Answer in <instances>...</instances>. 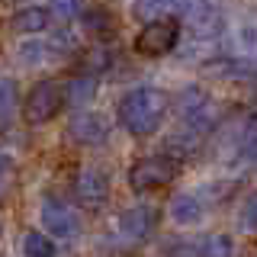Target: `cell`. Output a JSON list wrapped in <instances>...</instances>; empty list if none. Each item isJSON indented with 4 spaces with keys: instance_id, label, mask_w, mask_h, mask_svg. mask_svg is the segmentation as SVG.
Returning a JSON list of instances; mask_svg holds the SVG:
<instances>
[{
    "instance_id": "obj_19",
    "label": "cell",
    "mask_w": 257,
    "mask_h": 257,
    "mask_svg": "<svg viewBox=\"0 0 257 257\" xmlns=\"http://www.w3.org/2000/svg\"><path fill=\"white\" fill-rule=\"evenodd\" d=\"M183 251H190V254H212V257H228V254H235V244H231L225 235H209V238H199V244H193V247H183Z\"/></svg>"
},
{
    "instance_id": "obj_18",
    "label": "cell",
    "mask_w": 257,
    "mask_h": 257,
    "mask_svg": "<svg viewBox=\"0 0 257 257\" xmlns=\"http://www.w3.org/2000/svg\"><path fill=\"white\" fill-rule=\"evenodd\" d=\"M20 251L26 254V257H52V254H58V244H55L52 235H42V231H26V235H23Z\"/></svg>"
},
{
    "instance_id": "obj_11",
    "label": "cell",
    "mask_w": 257,
    "mask_h": 257,
    "mask_svg": "<svg viewBox=\"0 0 257 257\" xmlns=\"http://www.w3.org/2000/svg\"><path fill=\"white\" fill-rule=\"evenodd\" d=\"M48 26H52V13H48V7H39V4H26L10 16V29L16 36H39Z\"/></svg>"
},
{
    "instance_id": "obj_6",
    "label": "cell",
    "mask_w": 257,
    "mask_h": 257,
    "mask_svg": "<svg viewBox=\"0 0 257 257\" xmlns=\"http://www.w3.org/2000/svg\"><path fill=\"white\" fill-rule=\"evenodd\" d=\"M68 139L74 145H84V148H100L109 139V119L93 109H80L68 125Z\"/></svg>"
},
{
    "instance_id": "obj_4",
    "label": "cell",
    "mask_w": 257,
    "mask_h": 257,
    "mask_svg": "<svg viewBox=\"0 0 257 257\" xmlns=\"http://www.w3.org/2000/svg\"><path fill=\"white\" fill-rule=\"evenodd\" d=\"M177 161L167 158V155H148V158H139L132 167H128V187L135 193H148V190H158V187H167V183L177 180Z\"/></svg>"
},
{
    "instance_id": "obj_22",
    "label": "cell",
    "mask_w": 257,
    "mask_h": 257,
    "mask_svg": "<svg viewBox=\"0 0 257 257\" xmlns=\"http://www.w3.org/2000/svg\"><path fill=\"white\" fill-rule=\"evenodd\" d=\"M13 180H16V167H13V158L7 155V151H0V196H4V193H10Z\"/></svg>"
},
{
    "instance_id": "obj_15",
    "label": "cell",
    "mask_w": 257,
    "mask_h": 257,
    "mask_svg": "<svg viewBox=\"0 0 257 257\" xmlns=\"http://www.w3.org/2000/svg\"><path fill=\"white\" fill-rule=\"evenodd\" d=\"M23 39H26V42L16 48V55H20L23 64H42V61L52 58V55H58L48 39H39V36H23Z\"/></svg>"
},
{
    "instance_id": "obj_7",
    "label": "cell",
    "mask_w": 257,
    "mask_h": 257,
    "mask_svg": "<svg viewBox=\"0 0 257 257\" xmlns=\"http://www.w3.org/2000/svg\"><path fill=\"white\" fill-rule=\"evenodd\" d=\"M74 199L84 209H100L109 199V174L100 167H84L74 177Z\"/></svg>"
},
{
    "instance_id": "obj_21",
    "label": "cell",
    "mask_w": 257,
    "mask_h": 257,
    "mask_svg": "<svg viewBox=\"0 0 257 257\" xmlns=\"http://www.w3.org/2000/svg\"><path fill=\"white\" fill-rule=\"evenodd\" d=\"M48 13H52V20H74V16L80 13V0H52V7H48Z\"/></svg>"
},
{
    "instance_id": "obj_20",
    "label": "cell",
    "mask_w": 257,
    "mask_h": 257,
    "mask_svg": "<svg viewBox=\"0 0 257 257\" xmlns=\"http://www.w3.org/2000/svg\"><path fill=\"white\" fill-rule=\"evenodd\" d=\"M80 64H84V71H87V74L106 71L109 64H112V52H109L106 45H93V48H87V52L80 55Z\"/></svg>"
},
{
    "instance_id": "obj_8",
    "label": "cell",
    "mask_w": 257,
    "mask_h": 257,
    "mask_svg": "<svg viewBox=\"0 0 257 257\" xmlns=\"http://www.w3.org/2000/svg\"><path fill=\"white\" fill-rule=\"evenodd\" d=\"M180 109H183L187 125L199 128V132L212 128V122H215V100L203 90V87H190V90H183L180 93Z\"/></svg>"
},
{
    "instance_id": "obj_2",
    "label": "cell",
    "mask_w": 257,
    "mask_h": 257,
    "mask_svg": "<svg viewBox=\"0 0 257 257\" xmlns=\"http://www.w3.org/2000/svg\"><path fill=\"white\" fill-rule=\"evenodd\" d=\"M180 42V23L174 16H151L135 36V55L142 58H164Z\"/></svg>"
},
{
    "instance_id": "obj_5",
    "label": "cell",
    "mask_w": 257,
    "mask_h": 257,
    "mask_svg": "<svg viewBox=\"0 0 257 257\" xmlns=\"http://www.w3.org/2000/svg\"><path fill=\"white\" fill-rule=\"evenodd\" d=\"M39 215H42V225H45V231H48L52 238H58V241L77 238L80 219H77V212H74L68 203H64V199H58V196H42Z\"/></svg>"
},
{
    "instance_id": "obj_23",
    "label": "cell",
    "mask_w": 257,
    "mask_h": 257,
    "mask_svg": "<svg viewBox=\"0 0 257 257\" xmlns=\"http://www.w3.org/2000/svg\"><path fill=\"white\" fill-rule=\"evenodd\" d=\"M244 231H254V196L244 199Z\"/></svg>"
},
{
    "instance_id": "obj_3",
    "label": "cell",
    "mask_w": 257,
    "mask_h": 257,
    "mask_svg": "<svg viewBox=\"0 0 257 257\" xmlns=\"http://www.w3.org/2000/svg\"><path fill=\"white\" fill-rule=\"evenodd\" d=\"M61 106H64V84L45 77L26 93L23 119H26L29 125H45V122H52V119L61 112Z\"/></svg>"
},
{
    "instance_id": "obj_13",
    "label": "cell",
    "mask_w": 257,
    "mask_h": 257,
    "mask_svg": "<svg viewBox=\"0 0 257 257\" xmlns=\"http://www.w3.org/2000/svg\"><path fill=\"white\" fill-rule=\"evenodd\" d=\"M80 26H84V32H90V36H100L106 39L116 32V20H112V13L106 10V7H87V10H80Z\"/></svg>"
},
{
    "instance_id": "obj_16",
    "label": "cell",
    "mask_w": 257,
    "mask_h": 257,
    "mask_svg": "<svg viewBox=\"0 0 257 257\" xmlns=\"http://www.w3.org/2000/svg\"><path fill=\"white\" fill-rule=\"evenodd\" d=\"M16 109H20V93H16V80L13 77H0V128H7L13 122Z\"/></svg>"
},
{
    "instance_id": "obj_12",
    "label": "cell",
    "mask_w": 257,
    "mask_h": 257,
    "mask_svg": "<svg viewBox=\"0 0 257 257\" xmlns=\"http://www.w3.org/2000/svg\"><path fill=\"white\" fill-rule=\"evenodd\" d=\"M203 155V132L199 128H177V132L167 139V158L174 161H196Z\"/></svg>"
},
{
    "instance_id": "obj_1",
    "label": "cell",
    "mask_w": 257,
    "mask_h": 257,
    "mask_svg": "<svg viewBox=\"0 0 257 257\" xmlns=\"http://www.w3.org/2000/svg\"><path fill=\"white\" fill-rule=\"evenodd\" d=\"M167 109H171V100H167V93L158 90V87H132V90H125L122 100L116 103L119 125H122L128 135H135V139L155 135L161 128V122L167 119Z\"/></svg>"
},
{
    "instance_id": "obj_9",
    "label": "cell",
    "mask_w": 257,
    "mask_h": 257,
    "mask_svg": "<svg viewBox=\"0 0 257 257\" xmlns=\"http://www.w3.org/2000/svg\"><path fill=\"white\" fill-rule=\"evenodd\" d=\"M155 225H158V212L151 206H132L119 215V235L132 244H142L155 231Z\"/></svg>"
},
{
    "instance_id": "obj_17",
    "label": "cell",
    "mask_w": 257,
    "mask_h": 257,
    "mask_svg": "<svg viewBox=\"0 0 257 257\" xmlns=\"http://www.w3.org/2000/svg\"><path fill=\"white\" fill-rule=\"evenodd\" d=\"M187 0H135V16L151 20V16H171V13H183Z\"/></svg>"
},
{
    "instance_id": "obj_10",
    "label": "cell",
    "mask_w": 257,
    "mask_h": 257,
    "mask_svg": "<svg viewBox=\"0 0 257 257\" xmlns=\"http://www.w3.org/2000/svg\"><path fill=\"white\" fill-rule=\"evenodd\" d=\"M167 215H171V222L180 225V228H193V225L203 222L206 209H203L196 193H174L171 203H167Z\"/></svg>"
},
{
    "instance_id": "obj_14",
    "label": "cell",
    "mask_w": 257,
    "mask_h": 257,
    "mask_svg": "<svg viewBox=\"0 0 257 257\" xmlns=\"http://www.w3.org/2000/svg\"><path fill=\"white\" fill-rule=\"evenodd\" d=\"M93 93H96V77L87 74V71L64 84V103H71V106H87L93 100Z\"/></svg>"
}]
</instances>
